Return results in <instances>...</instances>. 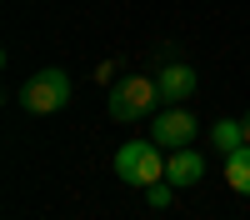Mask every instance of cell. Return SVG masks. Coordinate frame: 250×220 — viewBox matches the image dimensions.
Listing matches in <instances>:
<instances>
[{
  "mask_svg": "<svg viewBox=\"0 0 250 220\" xmlns=\"http://www.w3.org/2000/svg\"><path fill=\"white\" fill-rule=\"evenodd\" d=\"M115 175L125 180L130 190H150L165 180V160H160V145L155 140H125L115 150Z\"/></svg>",
  "mask_w": 250,
  "mask_h": 220,
  "instance_id": "cell-1",
  "label": "cell"
},
{
  "mask_svg": "<svg viewBox=\"0 0 250 220\" xmlns=\"http://www.w3.org/2000/svg\"><path fill=\"white\" fill-rule=\"evenodd\" d=\"M155 100H160V85L155 80H145V75H125L110 85L105 95V105H110V120H120V125H135V120H145L155 110Z\"/></svg>",
  "mask_w": 250,
  "mask_h": 220,
  "instance_id": "cell-2",
  "label": "cell"
},
{
  "mask_svg": "<svg viewBox=\"0 0 250 220\" xmlns=\"http://www.w3.org/2000/svg\"><path fill=\"white\" fill-rule=\"evenodd\" d=\"M70 105V75L65 70H35L25 85H20V110H30V115H55V110H65Z\"/></svg>",
  "mask_w": 250,
  "mask_h": 220,
  "instance_id": "cell-3",
  "label": "cell"
},
{
  "mask_svg": "<svg viewBox=\"0 0 250 220\" xmlns=\"http://www.w3.org/2000/svg\"><path fill=\"white\" fill-rule=\"evenodd\" d=\"M195 110H185V105H170V110H160L155 120H150V140L160 150H185L195 140Z\"/></svg>",
  "mask_w": 250,
  "mask_h": 220,
  "instance_id": "cell-4",
  "label": "cell"
},
{
  "mask_svg": "<svg viewBox=\"0 0 250 220\" xmlns=\"http://www.w3.org/2000/svg\"><path fill=\"white\" fill-rule=\"evenodd\" d=\"M155 85H160V100H165V105H185V100L195 95V85H200V80H195V70H190V65L170 60V65L155 75Z\"/></svg>",
  "mask_w": 250,
  "mask_h": 220,
  "instance_id": "cell-5",
  "label": "cell"
},
{
  "mask_svg": "<svg viewBox=\"0 0 250 220\" xmlns=\"http://www.w3.org/2000/svg\"><path fill=\"white\" fill-rule=\"evenodd\" d=\"M200 175H205V160L185 145V150H175L170 160H165V180H170L175 190H190V185H200Z\"/></svg>",
  "mask_w": 250,
  "mask_h": 220,
  "instance_id": "cell-6",
  "label": "cell"
},
{
  "mask_svg": "<svg viewBox=\"0 0 250 220\" xmlns=\"http://www.w3.org/2000/svg\"><path fill=\"white\" fill-rule=\"evenodd\" d=\"M225 185H230L235 195H250V145L225 155Z\"/></svg>",
  "mask_w": 250,
  "mask_h": 220,
  "instance_id": "cell-7",
  "label": "cell"
},
{
  "mask_svg": "<svg viewBox=\"0 0 250 220\" xmlns=\"http://www.w3.org/2000/svg\"><path fill=\"white\" fill-rule=\"evenodd\" d=\"M210 140H215L220 155H230V150L245 145V125H240V120H215V125H210Z\"/></svg>",
  "mask_w": 250,
  "mask_h": 220,
  "instance_id": "cell-8",
  "label": "cell"
},
{
  "mask_svg": "<svg viewBox=\"0 0 250 220\" xmlns=\"http://www.w3.org/2000/svg\"><path fill=\"white\" fill-rule=\"evenodd\" d=\"M170 195H175V185H170V180H160V185H150V190H145L150 210H170Z\"/></svg>",
  "mask_w": 250,
  "mask_h": 220,
  "instance_id": "cell-9",
  "label": "cell"
},
{
  "mask_svg": "<svg viewBox=\"0 0 250 220\" xmlns=\"http://www.w3.org/2000/svg\"><path fill=\"white\" fill-rule=\"evenodd\" d=\"M240 125H245V145H250V115H245V120H240Z\"/></svg>",
  "mask_w": 250,
  "mask_h": 220,
  "instance_id": "cell-10",
  "label": "cell"
}]
</instances>
